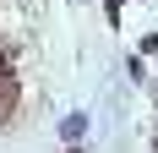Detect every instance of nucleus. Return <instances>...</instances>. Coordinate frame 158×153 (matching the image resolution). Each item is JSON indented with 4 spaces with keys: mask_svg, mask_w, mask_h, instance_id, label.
Wrapping results in <instances>:
<instances>
[{
    "mask_svg": "<svg viewBox=\"0 0 158 153\" xmlns=\"http://www.w3.org/2000/svg\"><path fill=\"white\" fill-rule=\"evenodd\" d=\"M65 153H82V148H65Z\"/></svg>",
    "mask_w": 158,
    "mask_h": 153,
    "instance_id": "obj_2",
    "label": "nucleus"
},
{
    "mask_svg": "<svg viewBox=\"0 0 158 153\" xmlns=\"http://www.w3.org/2000/svg\"><path fill=\"white\" fill-rule=\"evenodd\" d=\"M82 131H87V120H82V115H65V120H60V137H65V142H77Z\"/></svg>",
    "mask_w": 158,
    "mask_h": 153,
    "instance_id": "obj_1",
    "label": "nucleus"
},
{
    "mask_svg": "<svg viewBox=\"0 0 158 153\" xmlns=\"http://www.w3.org/2000/svg\"><path fill=\"white\" fill-rule=\"evenodd\" d=\"M153 98H158V88H153Z\"/></svg>",
    "mask_w": 158,
    "mask_h": 153,
    "instance_id": "obj_3",
    "label": "nucleus"
},
{
    "mask_svg": "<svg viewBox=\"0 0 158 153\" xmlns=\"http://www.w3.org/2000/svg\"><path fill=\"white\" fill-rule=\"evenodd\" d=\"M114 6H120V0H114Z\"/></svg>",
    "mask_w": 158,
    "mask_h": 153,
    "instance_id": "obj_4",
    "label": "nucleus"
}]
</instances>
